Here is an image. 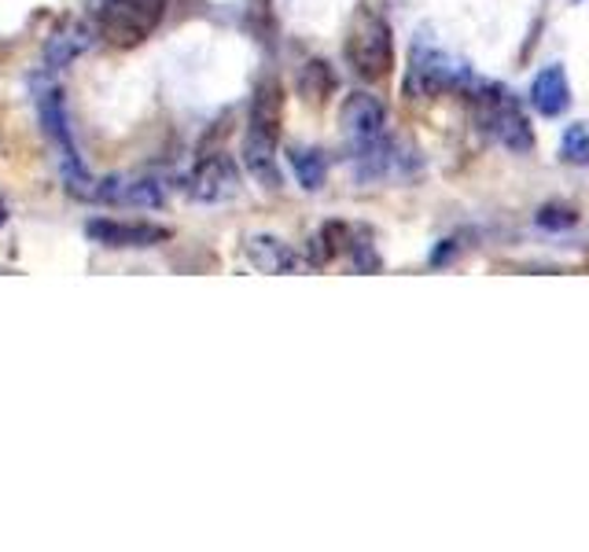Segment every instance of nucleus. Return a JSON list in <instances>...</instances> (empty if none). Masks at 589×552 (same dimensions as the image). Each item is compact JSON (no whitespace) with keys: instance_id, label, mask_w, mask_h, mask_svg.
<instances>
[{"instance_id":"nucleus-18","label":"nucleus","mask_w":589,"mask_h":552,"mask_svg":"<svg viewBox=\"0 0 589 552\" xmlns=\"http://www.w3.org/2000/svg\"><path fill=\"white\" fill-rule=\"evenodd\" d=\"M4 221H8V210H4V203H0V225H4Z\"/></svg>"},{"instance_id":"nucleus-12","label":"nucleus","mask_w":589,"mask_h":552,"mask_svg":"<svg viewBox=\"0 0 589 552\" xmlns=\"http://www.w3.org/2000/svg\"><path fill=\"white\" fill-rule=\"evenodd\" d=\"M86 48H89V30H86V26L63 30V34H56V37L48 41V48H45V67H48V70L70 67V63L78 59Z\"/></svg>"},{"instance_id":"nucleus-6","label":"nucleus","mask_w":589,"mask_h":552,"mask_svg":"<svg viewBox=\"0 0 589 552\" xmlns=\"http://www.w3.org/2000/svg\"><path fill=\"white\" fill-rule=\"evenodd\" d=\"M340 122L354 152H365V147H376L380 141H387V111L373 92H351V97L343 100Z\"/></svg>"},{"instance_id":"nucleus-4","label":"nucleus","mask_w":589,"mask_h":552,"mask_svg":"<svg viewBox=\"0 0 589 552\" xmlns=\"http://www.w3.org/2000/svg\"><path fill=\"white\" fill-rule=\"evenodd\" d=\"M468 78V70L460 67L457 59H449L446 52L427 45V41H416L413 52H409V78L405 92L409 97H438L442 89H460Z\"/></svg>"},{"instance_id":"nucleus-9","label":"nucleus","mask_w":589,"mask_h":552,"mask_svg":"<svg viewBox=\"0 0 589 552\" xmlns=\"http://www.w3.org/2000/svg\"><path fill=\"white\" fill-rule=\"evenodd\" d=\"M247 258H251V265H255L258 273H269V276L307 269V262H302L284 240L269 236V232H258V236L247 240Z\"/></svg>"},{"instance_id":"nucleus-3","label":"nucleus","mask_w":589,"mask_h":552,"mask_svg":"<svg viewBox=\"0 0 589 552\" xmlns=\"http://www.w3.org/2000/svg\"><path fill=\"white\" fill-rule=\"evenodd\" d=\"M166 0H103L97 8V34L111 48H136L159 30Z\"/></svg>"},{"instance_id":"nucleus-11","label":"nucleus","mask_w":589,"mask_h":552,"mask_svg":"<svg viewBox=\"0 0 589 552\" xmlns=\"http://www.w3.org/2000/svg\"><path fill=\"white\" fill-rule=\"evenodd\" d=\"M244 163H247L251 174H255L258 185H266L269 192H277V188H280L277 144L258 141V136H251V133H247V141H244Z\"/></svg>"},{"instance_id":"nucleus-16","label":"nucleus","mask_w":589,"mask_h":552,"mask_svg":"<svg viewBox=\"0 0 589 552\" xmlns=\"http://www.w3.org/2000/svg\"><path fill=\"white\" fill-rule=\"evenodd\" d=\"M564 158H567V163H575V166H589V130H586V125H567Z\"/></svg>"},{"instance_id":"nucleus-14","label":"nucleus","mask_w":589,"mask_h":552,"mask_svg":"<svg viewBox=\"0 0 589 552\" xmlns=\"http://www.w3.org/2000/svg\"><path fill=\"white\" fill-rule=\"evenodd\" d=\"M335 89V74L329 70V63H321V59H313L302 67L299 74V92L307 97L310 103H324L329 100V92Z\"/></svg>"},{"instance_id":"nucleus-13","label":"nucleus","mask_w":589,"mask_h":552,"mask_svg":"<svg viewBox=\"0 0 589 552\" xmlns=\"http://www.w3.org/2000/svg\"><path fill=\"white\" fill-rule=\"evenodd\" d=\"M288 163H291L294 177H299V185L307 188V192H318V188H324V177H329V163H324L321 152H313V147H291Z\"/></svg>"},{"instance_id":"nucleus-7","label":"nucleus","mask_w":589,"mask_h":552,"mask_svg":"<svg viewBox=\"0 0 589 552\" xmlns=\"http://www.w3.org/2000/svg\"><path fill=\"white\" fill-rule=\"evenodd\" d=\"M86 232H89V240H97L100 247H111V251H147V247H159V243L170 240V229L155 225V221L92 218Z\"/></svg>"},{"instance_id":"nucleus-5","label":"nucleus","mask_w":589,"mask_h":552,"mask_svg":"<svg viewBox=\"0 0 589 552\" xmlns=\"http://www.w3.org/2000/svg\"><path fill=\"white\" fill-rule=\"evenodd\" d=\"M185 192L196 203H225V199H233L240 192V169L233 163V155L214 152L199 158L185 180Z\"/></svg>"},{"instance_id":"nucleus-1","label":"nucleus","mask_w":589,"mask_h":552,"mask_svg":"<svg viewBox=\"0 0 589 552\" xmlns=\"http://www.w3.org/2000/svg\"><path fill=\"white\" fill-rule=\"evenodd\" d=\"M460 89L468 92V103H471V111H476V122L493 136V141H498L501 147H509V152H531L534 147L531 122L504 85L479 81L468 74Z\"/></svg>"},{"instance_id":"nucleus-10","label":"nucleus","mask_w":589,"mask_h":552,"mask_svg":"<svg viewBox=\"0 0 589 552\" xmlns=\"http://www.w3.org/2000/svg\"><path fill=\"white\" fill-rule=\"evenodd\" d=\"M531 103L542 114H549V119H556V114H564L567 108H571V85H567L564 67H545L538 78H534Z\"/></svg>"},{"instance_id":"nucleus-8","label":"nucleus","mask_w":589,"mask_h":552,"mask_svg":"<svg viewBox=\"0 0 589 552\" xmlns=\"http://www.w3.org/2000/svg\"><path fill=\"white\" fill-rule=\"evenodd\" d=\"M280 125H284V85L277 78H262L251 97V136L269 144H280Z\"/></svg>"},{"instance_id":"nucleus-2","label":"nucleus","mask_w":589,"mask_h":552,"mask_svg":"<svg viewBox=\"0 0 589 552\" xmlns=\"http://www.w3.org/2000/svg\"><path fill=\"white\" fill-rule=\"evenodd\" d=\"M346 59L357 78L365 81H384L387 74L394 70V41L391 26L380 12H373L368 4H362L351 19V30H346Z\"/></svg>"},{"instance_id":"nucleus-17","label":"nucleus","mask_w":589,"mask_h":552,"mask_svg":"<svg viewBox=\"0 0 589 552\" xmlns=\"http://www.w3.org/2000/svg\"><path fill=\"white\" fill-rule=\"evenodd\" d=\"M575 210L571 207H556V203H549V207H542L538 210V225L542 229H571L575 225Z\"/></svg>"},{"instance_id":"nucleus-15","label":"nucleus","mask_w":589,"mask_h":552,"mask_svg":"<svg viewBox=\"0 0 589 552\" xmlns=\"http://www.w3.org/2000/svg\"><path fill=\"white\" fill-rule=\"evenodd\" d=\"M318 247H313L310 254H313V262L318 265H324V262H332L335 254H343L346 247H351V229L343 225V221H329L321 232H318Z\"/></svg>"}]
</instances>
